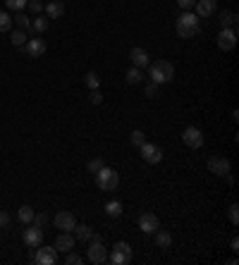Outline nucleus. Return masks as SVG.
I'll list each match as a JSON object with an SVG mask.
<instances>
[{
	"mask_svg": "<svg viewBox=\"0 0 239 265\" xmlns=\"http://www.w3.org/2000/svg\"><path fill=\"white\" fill-rule=\"evenodd\" d=\"M199 19H201V17H196L194 12H182V14H179V19H177V36L179 38L199 36V31H201Z\"/></svg>",
	"mask_w": 239,
	"mask_h": 265,
	"instance_id": "nucleus-1",
	"label": "nucleus"
},
{
	"mask_svg": "<svg viewBox=\"0 0 239 265\" xmlns=\"http://www.w3.org/2000/svg\"><path fill=\"white\" fill-rule=\"evenodd\" d=\"M148 74H151V82H155V84H170L175 79V67L167 60H153Z\"/></svg>",
	"mask_w": 239,
	"mask_h": 265,
	"instance_id": "nucleus-2",
	"label": "nucleus"
},
{
	"mask_svg": "<svg viewBox=\"0 0 239 265\" xmlns=\"http://www.w3.org/2000/svg\"><path fill=\"white\" fill-rule=\"evenodd\" d=\"M94 177H96V186H98L101 191H115V189H118V184H120V175L113 168L98 170Z\"/></svg>",
	"mask_w": 239,
	"mask_h": 265,
	"instance_id": "nucleus-3",
	"label": "nucleus"
},
{
	"mask_svg": "<svg viewBox=\"0 0 239 265\" xmlns=\"http://www.w3.org/2000/svg\"><path fill=\"white\" fill-rule=\"evenodd\" d=\"M86 258H89V263H94V265L108 263L106 246H103V239H101L98 234H94V237H91V246H89V251H86Z\"/></svg>",
	"mask_w": 239,
	"mask_h": 265,
	"instance_id": "nucleus-4",
	"label": "nucleus"
},
{
	"mask_svg": "<svg viewBox=\"0 0 239 265\" xmlns=\"http://www.w3.org/2000/svg\"><path fill=\"white\" fill-rule=\"evenodd\" d=\"M31 261H34L36 265H55L58 263V249L55 246H38V251H31V256H29Z\"/></svg>",
	"mask_w": 239,
	"mask_h": 265,
	"instance_id": "nucleus-5",
	"label": "nucleus"
},
{
	"mask_svg": "<svg viewBox=\"0 0 239 265\" xmlns=\"http://www.w3.org/2000/svg\"><path fill=\"white\" fill-rule=\"evenodd\" d=\"M139 151H141V158L143 163H148V165H158L160 160H163V148L155 144H148V141H143L139 146Z\"/></svg>",
	"mask_w": 239,
	"mask_h": 265,
	"instance_id": "nucleus-6",
	"label": "nucleus"
},
{
	"mask_svg": "<svg viewBox=\"0 0 239 265\" xmlns=\"http://www.w3.org/2000/svg\"><path fill=\"white\" fill-rule=\"evenodd\" d=\"M208 172H213L215 177H230V160L223 156L208 158Z\"/></svg>",
	"mask_w": 239,
	"mask_h": 265,
	"instance_id": "nucleus-7",
	"label": "nucleus"
},
{
	"mask_svg": "<svg viewBox=\"0 0 239 265\" xmlns=\"http://www.w3.org/2000/svg\"><path fill=\"white\" fill-rule=\"evenodd\" d=\"M22 50H24L26 58H41V55H46L48 46H46L43 38H29V41L22 46Z\"/></svg>",
	"mask_w": 239,
	"mask_h": 265,
	"instance_id": "nucleus-8",
	"label": "nucleus"
},
{
	"mask_svg": "<svg viewBox=\"0 0 239 265\" xmlns=\"http://www.w3.org/2000/svg\"><path fill=\"white\" fill-rule=\"evenodd\" d=\"M182 141L189 146V148H201L203 146V134H201V129L199 127H187L184 132H182Z\"/></svg>",
	"mask_w": 239,
	"mask_h": 265,
	"instance_id": "nucleus-9",
	"label": "nucleus"
},
{
	"mask_svg": "<svg viewBox=\"0 0 239 265\" xmlns=\"http://www.w3.org/2000/svg\"><path fill=\"white\" fill-rule=\"evenodd\" d=\"M53 225L58 229H62V232H72V229L77 227V217L72 215V213H67V210H60L58 215L53 217Z\"/></svg>",
	"mask_w": 239,
	"mask_h": 265,
	"instance_id": "nucleus-10",
	"label": "nucleus"
},
{
	"mask_svg": "<svg viewBox=\"0 0 239 265\" xmlns=\"http://www.w3.org/2000/svg\"><path fill=\"white\" fill-rule=\"evenodd\" d=\"M158 227H160V220H158V215H155V213H151V210L141 213V217H139V229H141V232H146V234H153Z\"/></svg>",
	"mask_w": 239,
	"mask_h": 265,
	"instance_id": "nucleus-11",
	"label": "nucleus"
},
{
	"mask_svg": "<svg viewBox=\"0 0 239 265\" xmlns=\"http://www.w3.org/2000/svg\"><path fill=\"white\" fill-rule=\"evenodd\" d=\"M22 239H24V244L29 246V249H38L41 246V241H43V229L41 227H29V229H24L22 232Z\"/></svg>",
	"mask_w": 239,
	"mask_h": 265,
	"instance_id": "nucleus-12",
	"label": "nucleus"
},
{
	"mask_svg": "<svg viewBox=\"0 0 239 265\" xmlns=\"http://www.w3.org/2000/svg\"><path fill=\"white\" fill-rule=\"evenodd\" d=\"M237 46V29H223L218 34V48L220 50H232Z\"/></svg>",
	"mask_w": 239,
	"mask_h": 265,
	"instance_id": "nucleus-13",
	"label": "nucleus"
},
{
	"mask_svg": "<svg viewBox=\"0 0 239 265\" xmlns=\"http://www.w3.org/2000/svg\"><path fill=\"white\" fill-rule=\"evenodd\" d=\"M129 60L134 62V67L143 70V67H148V53H146L143 48H131L129 50Z\"/></svg>",
	"mask_w": 239,
	"mask_h": 265,
	"instance_id": "nucleus-14",
	"label": "nucleus"
},
{
	"mask_svg": "<svg viewBox=\"0 0 239 265\" xmlns=\"http://www.w3.org/2000/svg\"><path fill=\"white\" fill-rule=\"evenodd\" d=\"M58 251H62V253H70L72 249H74V239H72V234L70 232H62L58 239H55V244H53Z\"/></svg>",
	"mask_w": 239,
	"mask_h": 265,
	"instance_id": "nucleus-15",
	"label": "nucleus"
},
{
	"mask_svg": "<svg viewBox=\"0 0 239 265\" xmlns=\"http://www.w3.org/2000/svg\"><path fill=\"white\" fill-rule=\"evenodd\" d=\"M153 237H155V246H158V249H170V246H172V234H170V232H167V229H155L153 232Z\"/></svg>",
	"mask_w": 239,
	"mask_h": 265,
	"instance_id": "nucleus-16",
	"label": "nucleus"
},
{
	"mask_svg": "<svg viewBox=\"0 0 239 265\" xmlns=\"http://www.w3.org/2000/svg\"><path fill=\"white\" fill-rule=\"evenodd\" d=\"M196 17H211V14L215 12V0H196Z\"/></svg>",
	"mask_w": 239,
	"mask_h": 265,
	"instance_id": "nucleus-17",
	"label": "nucleus"
},
{
	"mask_svg": "<svg viewBox=\"0 0 239 265\" xmlns=\"http://www.w3.org/2000/svg\"><path fill=\"white\" fill-rule=\"evenodd\" d=\"M43 10H46L48 19H60V17L65 14V2H60V0H50Z\"/></svg>",
	"mask_w": 239,
	"mask_h": 265,
	"instance_id": "nucleus-18",
	"label": "nucleus"
},
{
	"mask_svg": "<svg viewBox=\"0 0 239 265\" xmlns=\"http://www.w3.org/2000/svg\"><path fill=\"white\" fill-rule=\"evenodd\" d=\"M72 232L77 234V239L79 241H91V237H94V229L89 227V225H77Z\"/></svg>",
	"mask_w": 239,
	"mask_h": 265,
	"instance_id": "nucleus-19",
	"label": "nucleus"
},
{
	"mask_svg": "<svg viewBox=\"0 0 239 265\" xmlns=\"http://www.w3.org/2000/svg\"><path fill=\"white\" fill-rule=\"evenodd\" d=\"M108 261H110L113 265H127L131 261V256H129V253H122V251H115V249H113Z\"/></svg>",
	"mask_w": 239,
	"mask_h": 265,
	"instance_id": "nucleus-20",
	"label": "nucleus"
},
{
	"mask_svg": "<svg viewBox=\"0 0 239 265\" xmlns=\"http://www.w3.org/2000/svg\"><path fill=\"white\" fill-rule=\"evenodd\" d=\"M34 208H31V205H22V208H19V210H17V217H19V222H24V225H29V222H31V220H34Z\"/></svg>",
	"mask_w": 239,
	"mask_h": 265,
	"instance_id": "nucleus-21",
	"label": "nucleus"
},
{
	"mask_svg": "<svg viewBox=\"0 0 239 265\" xmlns=\"http://www.w3.org/2000/svg\"><path fill=\"white\" fill-rule=\"evenodd\" d=\"M220 26H223V29H235V26H237V14L223 12L220 14Z\"/></svg>",
	"mask_w": 239,
	"mask_h": 265,
	"instance_id": "nucleus-22",
	"label": "nucleus"
},
{
	"mask_svg": "<svg viewBox=\"0 0 239 265\" xmlns=\"http://www.w3.org/2000/svg\"><path fill=\"white\" fill-rule=\"evenodd\" d=\"M106 213L110 217H120V215H122V203H120V201H108V203H106Z\"/></svg>",
	"mask_w": 239,
	"mask_h": 265,
	"instance_id": "nucleus-23",
	"label": "nucleus"
},
{
	"mask_svg": "<svg viewBox=\"0 0 239 265\" xmlns=\"http://www.w3.org/2000/svg\"><path fill=\"white\" fill-rule=\"evenodd\" d=\"M103 168H106V160H103V158H91V160L86 163V170H89L91 175H96L98 170H103Z\"/></svg>",
	"mask_w": 239,
	"mask_h": 265,
	"instance_id": "nucleus-24",
	"label": "nucleus"
},
{
	"mask_svg": "<svg viewBox=\"0 0 239 265\" xmlns=\"http://www.w3.org/2000/svg\"><path fill=\"white\" fill-rule=\"evenodd\" d=\"M84 84H86V88H89V91H94V88H98L101 79H98V74H96V72H89L86 77H84Z\"/></svg>",
	"mask_w": 239,
	"mask_h": 265,
	"instance_id": "nucleus-25",
	"label": "nucleus"
},
{
	"mask_svg": "<svg viewBox=\"0 0 239 265\" xmlns=\"http://www.w3.org/2000/svg\"><path fill=\"white\" fill-rule=\"evenodd\" d=\"M143 79V72L139 70V67H131V70H127V82L129 84H139Z\"/></svg>",
	"mask_w": 239,
	"mask_h": 265,
	"instance_id": "nucleus-26",
	"label": "nucleus"
},
{
	"mask_svg": "<svg viewBox=\"0 0 239 265\" xmlns=\"http://www.w3.org/2000/svg\"><path fill=\"white\" fill-rule=\"evenodd\" d=\"M31 29H34L36 34H43L48 29V17H36L34 22H31Z\"/></svg>",
	"mask_w": 239,
	"mask_h": 265,
	"instance_id": "nucleus-27",
	"label": "nucleus"
},
{
	"mask_svg": "<svg viewBox=\"0 0 239 265\" xmlns=\"http://www.w3.org/2000/svg\"><path fill=\"white\" fill-rule=\"evenodd\" d=\"M14 22H17V26H19V29H24V31H29V29H31V19H29L26 14H22V12L14 14Z\"/></svg>",
	"mask_w": 239,
	"mask_h": 265,
	"instance_id": "nucleus-28",
	"label": "nucleus"
},
{
	"mask_svg": "<svg viewBox=\"0 0 239 265\" xmlns=\"http://www.w3.org/2000/svg\"><path fill=\"white\" fill-rule=\"evenodd\" d=\"M12 46H24L26 43V31L24 29H17V31H12Z\"/></svg>",
	"mask_w": 239,
	"mask_h": 265,
	"instance_id": "nucleus-29",
	"label": "nucleus"
},
{
	"mask_svg": "<svg viewBox=\"0 0 239 265\" xmlns=\"http://www.w3.org/2000/svg\"><path fill=\"white\" fill-rule=\"evenodd\" d=\"M10 29H12L10 12H0V34H5V31H10Z\"/></svg>",
	"mask_w": 239,
	"mask_h": 265,
	"instance_id": "nucleus-30",
	"label": "nucleus"
},
{
	"mask_svg": "<svg viewBox=\"0 0 239 265\" xmlns=\"http://www.w3.org/2000/svg\"><path fill=\"white\" fill-rule=\"evenodd\" d=\"M146 96H148V98H158V96H160V84L148 82V84H146Z\"/></svg>",
	"mask_w": 239,
	"mask_h": 265,
	"instance_id": "nucleus-31",
	"label": "nucleus"
},
{
	"mask_svg": "<svg viewBox=\"0 0 239 265\" xmlns=\"http://www.w3.org/2000/svg\"><path fill=\"white\" fill-rule=\"evenodd\" d=\"M129 141H131L134 146H136V148H139V146H141L143 141H146V136H143L141 129H134V132H131V136H129Z\"/></svg>",
	"mask_w": 239,
	"mask_h": 265,
	"instance_id": "nucleus-32",
	"label": "nucleus"
},
{
	"mask_svg": "<svg viewBox=\"0 0 239 265\" xmlns=\"http://www.w3.org/2000/svg\"><path fill=\"white\" fill-rule=\"evenodd\" d=\"M26 2L29 0H5V7L7 10H22V7H26Z\"/></svg>",
	"mask_w": 239,
	"mask_h": 265,
	"instance_id": "nucleus-33",
	"label": "nucleus"
},
{
	"mask_svg": "<svg viewBox=\"0 0 239 265\" xmlns=\"http://www.w3.org/2000/svg\"><path fill=\"white\" fill-rule=\"evenodd\" d=\"M31 222H34L36 227L43 229L48 225V215H46V213H34V220H31Z\"/></svg>",
	"mask_w": 239,
	"mask_h": 265,
	"instance_id": "nucleus-34",
	"label": "nucleus"
},
{
	"mask_svg": "<svg viewBox=\"0 0 239 265\" xmlns=\"http://www.w3.org/2000/svg\"><path fill=\"white\" fill-rule=\"evenodd\" d=\"M230 222H232L235 227L239 225V205H237V203L230 205Z\"/></svg>",
	"mask_w": 239,
	"mask_h": 265,
	"instance_id": "nucleus-35",
	"label": "nucleus"
},
{
	"mask_svg": "<svg viewBox=\"0 0 239 265\" xmlns=\"http://www.w3.org/2000/svg\"><path fill=\"white\" fill-rule=\"evenodd\" d=\"M65 263H67V265H82L84 258H82V256H77L74 251H70V253H67V258H65Z\"/></svg>",
	"mask_w": 239,
	"mask_h": 265,
	"instance_id": "nucleus-36",
	"label": "nucleus"
},
{
	"mask_svg": "<svg viewBox=\"0 0 239 265\" xmlns=\"http://www.w3.org/2000/svg\"><path fill=\"white\" fill-rule=\"evenodd\" d=\"M89 100H91L94 105H101V103H103V93H101L98 88H94V91H91V96H89Z\"/></svg>",
	"mask_w": 239,
	"mask_h": 265,
	"instance_id": "nucleus-37",
	"label": "nucleus"
},
{
	"mask_svg": "<svg viewBox=\"0 0 239 265\" xmlns=\"http://www.w3.org/2000/svg\"><path fill=\"white\" fill-rule=\"evenodd\" d=\"M10 222H12V217H10V213H5V210H0V229H5V227H10Z\"/></svg>",
	"mask_w": 239,
	"mask_h": 265,
	"instance_id": "nucleus-38",
	"label": "nucleus"
},
{
	"mask_svg": "<svg viewBox=\"0 0 239 265\" xmlns=\"http://www.w3.org/2000/svg\"><path fill=\"white\" fill-rule=\"evenodd\" d=\"M26 7H29V10H31V12H43V5H41V2H38V0H29V2H26Z\"/></svg>",
	"mask_w": 239,
	"mask_h": 265,
	"instance_id": "nucleus-39",
	"label": "nucleus"
},
{
	"mask_svg": "<svg viewBox=\"0 0 239 265\" xmlns=\"http://www.w3.org/2000/svg\"><path fill=\"white\" fill-rule=\"evenodd\" d=\"M113 249H115V251H122V253H129V256H131V246L127 244V241H118Z\"/></svg>",
	"mask_w": 239,
	"mask_h": 265,
	"instance_id": "nucleus-40",
	"label": "nucleus"
},
{
	"mask_svg": "<svg viewBox=\"0 0 239 265\" xmlns=\"http://www.w3.org/2000/svg\"><path fill=\"white\" fill-rule=\"evenodd\" d=\"M177 5L182 7V10H184V12H189L191 7L196 5V0H177Z\"/></svg>",
	"mask_w": 239,
	"mask_h": 265,
	"instance_id": "nucleus-41",
	"label": "nucleus"
},
{
	"mask_svg": "<svg viewBox=\"0 0 239 265\" xmlns=\"http://www.w3.org/2000/svg\"><path fill=\"white\" fill-rule=\"evenodd\" d=\"M230 249H232V251H239V239H237V237H232V241H230Z\"/></svg>",
	"mask_w": 239,
	"mask_h": 265,
	"instance_id": "nucleus-42",
	"label": "nucleus"
}]
</instances>
